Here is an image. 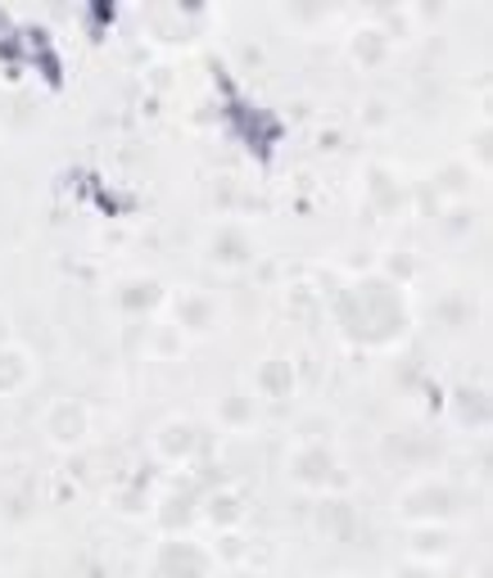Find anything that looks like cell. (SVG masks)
<instances>
[{
    "instance_id": "24",
    "label": "cell",
    "mask_w": 493,
    "mask_h": 578,
    "mask_svg": "<svg viewBox=\"0 0 493 578\" xmlns=\"http://www.w3.org/2000/svg\"><path fill=\"white\" fill-rule=\"evenodd\" d=\"M471 159H475V172L489 168V123H475L471 132Z\"/></svg>"
},
{
    "instance_id": "2",
    "label": "cell",
    "mask_w": 493,
    "mask_h": 578,
    "mask_svg": "<svg viewBox=\"0 0 493 578\" xmlns=\"http://www.w3.org/2000/svg\"><path fill=\"white\" fill-rule=\"evenodd\" d=\"M458 511V488L448 479H416L399 492V515L412 524H444Z\"/></svg>"
},
{
    "instance_id": "22",
    "label": "cell",
    "mask_w": 493,
    "mask_h": 578,
    "mask_svg": "<svg viewBox=\"0 0 493 578\" xmlns=\"http://www.w3.org/2000/svg\"><path fill=\"white\" fill-rule=\"evenodd\" d=\"M385 447H390V452H403V456H412V452L430 456V443L422 439V430H399V439H390Z\"/></svg>"
},
{
    "instance_id": "7",
    "label": "cell",
    "mask_w": 493,
    "mask_h": 578,
    "mask_svg": "<svg viewBox=\"0 0 493 578\" xmlns=\"http://www.w3.org/2000/svg\"><path fill=\"white\" fill-rule=\"evenodd\" d=\"M172 326L181 335H209L217 326V298L209 290H186L172 303Z\"/></svg>"
},
{
    "instance_id": "10",
    "label": "cell",
    "mask_w": 493,
    "mask_h": 578,
    "mask_svg": "<svg viewBox=\"0 0 493 578\" xmlns=\"http://www.w3.org/2000/svg\"><path fill=\"white\" fill-rule=\"evenodd\" d=\"M448 416L458 420L462 430H489V389L484 384H458L448 398Z\"/></svg>"
},
{
    "instance_id": "5",
    "label": "cell",
    "mask_w": 493,
    "mask_h": 578,
    "mask_svg": "<svg viewBox=\"0 0 493 578\" xmlns=\"http://www.w3.org/2000/svg\"><path fill=\"white\" fill-rule=\"evenodd\" d=\"M42 434L55 443V447H78L87 434H91V411L82 398H55L42 416Z\"/></svg>"
},
{
    "instance_id": "26",
    "label": "cell",
    "mask_w": 493,
    "mask_h": 578,
    "mask_svg": "<svg viewBox=\"0 0 493 578\" xmlns=\"http://www.w3.org/2000/svg\"><path fill=\"white\" fill-rule=\"evenodd\" d=\"M217 552H222V560H240V556H245V537H240V533H222V547H217ZM217 552H213V556H217Z\"/></svg>"
},
{
    "instance_id": "27",
    "label": "cell",
    "mask_w": 493,
    "mask_h": 578,
    "mask_svg": "<svg viewBox=\"0 0 493 578\" xmlns=\"http://www.w3.org/2000/svg\"><path fill=\"white\" fill-rule=\"evenodd\" d=\"M390 578H435V569H430V565H422V560H407V565H399Z\"/></svg>"
},
{
    "instance_id": "15",
    "label": "cell",
    "mask_w": 493,
    "mask_h": 578,
    "mask_svg": "<svg viewBox=\"0 0 493 578\" xmlns=\"http://www.w3.org/2000/svg\"><path fill=\"white\" fill-rule=\"evenodd\" d=\"M367 208L371 213H399L403 208V181L381 163L367 168Z\"/></svg>"
},
{
    "instance_id": "6",
    "label": "cell",
    "mask_w": 493,
    "mask_h": 578,
    "mask_svg": "<svg viewBox=\"0 0 493 578\" xmlns=\"http://www.w3.org/2000/svg\"><path fill=\"white\" fill-rule=\"evenodd\" d=\"M204 258L213 267H222V272H240V267L254 262V236L240 222H222V226H213V236L204 245Z\"/></svg>"
},
{
    "instance_id": "1",
    "label": "cell",
    "mask_w": 493,
    "mask_h": 578,
    "mask_svg": "<svg viewBox=\"0 0 493 578\" xmlns=\"http://www.w3.org/2000/svg\"><path fill=\"white\" fill-rule=\"evenodd\" d=\"M335 326L354 349H394L407 335L412 313L403 285L390 276H362L335 294Z\"/></svg>"
},
{
    "instance_id": "16",
    "label": "cell",
    "mask_w": 493,
    "mask_h": 578,
    "mask_svg": "<svg viewBox=\"0 0 493 578\" xmlns=\"http://www.w3.org/2000/svg\"><path fill=\"white\" fill-rule=\"evenodd\" d=\"M407 552H412V560L430 565V560H439V556L452 552V537H448L444 524H412V533H407Z\"/></svg>"
},
{
    "instance_id": "14",
    "label": "cell",
    "mask_w": 493,
    "mask_h": 578,
    "mask_svg": "<svg viewBox=\"0 0 493 578\" xmlns=\"http://www.w3.org/2000/svg\"><path fill=\"white\" fill-rule=\"evenodd\" d=\"M313 524L330 537V543H349L358 533V511L345 502V497H326V502H317V511H313Z\"/></svg>"
},
{
    "instance_id": "13",
    "label": "cell",
    "mask_w": 493,
    "mask_h": 578,
    "mask_svg": "<svg viewBox=\"0 0 493 578\" xmlns=\"http://www.w3.org/2000/svg\"><path fill=\"white\" fill-rule=\"evenodd\" d=\"M159 524L168 529V533H181V529H191L195 524V515H200V488L195 484H181V488H172L164 502H159Z\"/></svg>"
},
{
    "instance_id": "25",
    "label": "cell",
    "mask_w": 493,
    "mask_h": 578,
    "mask_svg": "<svg viewBox=\"0 0 493 578\" xmlns=\"http://www.w3.org/2000/svg\"><path fill=\"white\" fill-rule=\"evenodd\" d=\"M444 230H448V236H462V230H471V213H467V204H452V208H448Z\"/></svg>"
},
{
    "instance_id": "11",
    "label": "cell",
    "mask_w": 493,
    "mask_h": 578,
    "mask_svg": "<svg viewBox=\"0 0 493 578\" xmlns=\"http://www.w3.org/2000/svg\"><path fill=\"white\" fill-rule=\"evenodd\" d=\"M294 384H299V371L290 358H262L258 371H254V394L258 398H268V403H281L294 394Z\"/></svg>"
},
{
    "instance_id": "19",
    "label": "cell",
    "mask_w": 493,
    "mask_h": 578,
    "mask_svg": "<svg viewBox=\"0 0 493 578\" xmlns=\"http://www.w3.org/2000/svg\"><path fill=\"white\" fill-rule=\"evenodd\" d=\"M217 420H222L226 430H245V426H254V394H245V389L226 394V398L217 403Z\"/></svg>"
},
{
    "instance_id": "8",
    "label": "cell",
    "mask_w": 493,
    "mask_h": 578,
    "mask_svg": "<svg viewBox=\"0 0 493 578\" xmlns=\"http://www.w3.org/2000/svg\"><path fill=\"white\" fill-rule=\"evenodd\" d=\"M200 447H204V434H200L195 420H186V416H172L155 430V452L164 461H191Z\"/></svg>"
},
{
    "instance_id": "3",
    "label": "cell",
    "mask_w": 493,
    "mask_h": 578,
    "mask_svg": "<svg viewBox=\"0 0 493 578\" xmlns=\"http://www.w3.org/2000/svg\"><path fill=\"white\" fill-rule=\"evenodd\" d=\"M149 574L155 578H213L217 574V556L200 543H191V537H168V543H159L155 560H149Z\"/></svg>"
},
{
    "instance_id": "12",
    "label": "cell",
    "mask_w": 493,
    "mask_h": 578,
    "mask_svg": "<svg viewBox=\"0 0 493 578\" xmlns=\"http://www.w3.org/2000/svg\"><path fill=\"white\" fill-rule=\"evenodd\" d=\"M113 303H119V313H127V317H145L164 303V285L155 276H127L113 290Z\"/></svg>"
},
{
    "instance_id": "21",
    "label": "cell",
    "mask_w": 493,
    "mask_h": 578,
    "mask_svg": "<svg viewBox=\"0 0 493 578\" xmlns=\"http://www.w3.org/2000/svg\"><path fill=\"white\" fill-rule=\"evenodd\" d=\"M430 185L439 190V195H452V200H462L467 190H471V163H444L435 177H430Z\"/></svg>"
},
{
    "instance_id": "17",
    "label": "cell",
    "mask_w": 493,
    "mask_h": 578,
    "mask_svg": "<svg viewBox=\"0 0 493 578\" xmlns=\"http://www.w3.org/2000/svg\"><path fill=\"white\" fill-rule=\"evenodd\" d=\"M27 379H32V358L14 349V343H0V398L19 394Z\"/></svg>"
},
{
    "instance_id": "4",
    "label": "cell",
    "mask_w": 493,
    "mask_h": 578,
    "mask_svg": "<svg viewBox=\"0 0 493 578\" xmlns=\"http://www.w3.org/2000/svg\"><path fill=\"white\" fill-rule=\"evenodd\" d=\"M285 475H290L299 488L322 492V488H330V484L339 479V461H335V452H330L322 439H303V443L290 452V461H285Z\"/></svg>"
},
{
    "instance_id": "23",
    "label": "cell",
    "mask_w": 493,
    "mask_h": 578,
    "mask_svg": "<svg viewBox=\"0 0 493 578\" xmlns=\"http://www.w3.org/2000/svg\"><path fill=\"white\" fill-rule=\"evenodd\" d=\"M181 339H186V335H181L177 326H159V330H155V353H159V358H177V353H181Z\"/></svg>"
},
{
    "instance_id": "20",
    "label": "cell",
    "mask_w": 493,
    "mask_h": 578,
    "mask_svg": "<svg viewBox=\"0 0 493 578\" xmlns=\"http://www.w3.org/2000/svg\"><path fill=\"white\" fill-rule=\"evenodd\" d=\"M471 317H475V307H471V298H462V294H448V298L435 303V321H439L444 330H467Z\"/></svg>"
},
{
    "instance_id": "18",
    "label": "cell",
    "mask_w": 493,
    "mask_h": 578,
    "mask_svg": "<svg viewBox=\"0 0 493 578\" xmlns=\"http://www.w3.org/2000/svg\"><path fill=\"white\" fill-rule=\"evenodd\" d=\"M349 55H354L362 68L385 64V55H390V32H385V27H376V23L358 27V32H354V42H349Z\"/></svg>"
},
{
    "instance_id": "9",
    "label": "cell",
    "mask_w": 493,
    "mask_h": 578,
    "mask_svg": "<svg viewBox=\"0 0 493 578\" xmlns=\"http://www.w3.org/2000/svg\"><path fill=\"white\" fill-rule=\"evenodd\" d=\"M200 515H204L217 533H236V529L245 524V515H249V502H245L240 488H213V492L204 497Z\"/></svg>"
}]
</instances>
